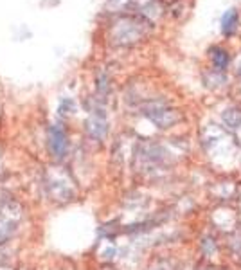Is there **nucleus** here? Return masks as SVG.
<instances>
[{"mask_svg":"<svg viewBox=\"0 0 241 270\" xmlns=\"http://www.w3.org/2000/svg\"><path fill=\"white\" fill-rule=\"evenodd\" d=\"M18 220H20V211H18L17 204L9 202V204L0 206V243H4L15 234Z\"/></svg>","mask_w":241,"mask_h":270,"instance_id":"f257e3e1","label":"nucleus"},{"mask_svg":"<svg viewBox=\"0 0 241 270\" xmlns=\"http://www.w3.org/2000/svg\"><path fill=\"white\" fill-rule=\"evenodd\" d=\"M146 116L155 123L159 128H169L171 125H175L180 116L177 110H173L171 107L164 103H151L146 107Z\"/></svg>","mask_w":241,"mask_h":270,"instance_id":"f03ea898","label":"nucleus"},{"mask_svg":"<svg viewBox=\"0 0 241 270\" xmlns=\"http://www.w3.org/2000/svg\"><path fill=\"white\" fill-rule=\"evenodd\" d=\"M113 40L117 43H123V45H128V43L137 42L142 36V27L141 24H137L132 18H125V20L117 22L113 26Z\"/></svg>","mask_w":241,"mask_h":270,"instance_id":"7ed1b4c3","label":"nucleus"},{"mask_svg":"<svg viewBox=\"0 0 241 270\" xmlns=\"http://www.w3.org/2000/svg\"><path fill=\"white\" fill-rule=\"evenodd\" d=\"M49 150L56 159H63L69 151V139H67V133L60 125H54L49 128Z\"/></svg>","mask_w":241,"mask_h":270,"instance_id":"20e7f679","label":"nucleus"},{"mask_svg":"<svg viewBox=\"0 0 241 270\" xmlns=\"http://www.w3.org/2000/svg\"><path fill=\"white\" fill-rule=\"evenodd\" d=\"M86 130H88V133H90L92 137L103 139L108 132V125H106V119H104V114L94 112V114L90 116V119L86 121Z\"/></svg>","mask_w":241,"mask_h":270,"instance_id":"39448f33","label":"nucleus"},{"mask_svg":"<svg viewBox=\"0 0 241 270\" xmlns=\"http://www.w3.org/2000/svg\"><path fill=\"white\" fill-rule=\"evenodd\" d=\"M237 29V11L236 9H228L221 17V33L225 36H230Z\"/></svg>","mask_w":241,"mask_h":270,"instance_id":"423d86ee","label":"nucleus"},{"mask_svg":"<svg viewBox=\"0 0 241 270\" xmlns=\"http://www.w3.org/2000/svg\"><path fill=\"white\" fill-rule=\"evenodd\" d=\"M212 54H211V58H212V63H214V67L218 70H225L227 69V65H228V54H227V51H223V49H212Z\"/></svg>","mask_w":241,"mask_h":270,"instance_id":"0eeeda50","label":"nucleus"},{"mask_svg":"<svg viewBox=\"0 0 241 270\" xmlns=\"http://www.w3.org/2000/svg\"><path fill=\"white\" fill-rule=\"evenodd\" d=\"M223 121L227 123L228 126H230V128H237V126L241 125V112H237V110H228V112H225Z\"/></svg>","mask_w":241,"mask_h":270,"instance_id":"6e6552de","label":"nucleus"},{"mask_svg":"<svg viewBox=\"0 0 241 270\" xmlns=\"http://www.w3.org/2000/svg\"><path fill=\"white\" fill-rule=\"evenodd\" d=\"M69 108H72V103H70L69 99H63V101H61V105H60V114H63V116H65V114H69V112H67Z\"/></svg>","mask_w":241,"mask_h":270,"instance_id":"1a4fd4ad","label":"nucleus"}]
</instances>
